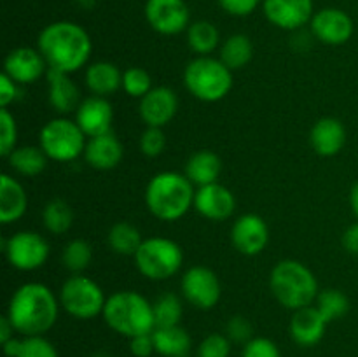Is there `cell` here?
<instances>
[{
    "label": "cell",
    "instance_id": "8d00e7d4",
    "mask_svg": "<svg viewBox=\"0 0 358 357\" xmlns=\"http://www.w3.org/2000/svg\"><path fill=\"white\" fill-rule=\"evenodd\" d=\"M122 90L131 98H143L152 90V77L142 66H129L122 72Z\"/></svg>",
    "mask_w": 358,
    "mask_h": 357
},
{
    "label": "cell",
    "instance_id": "9a60e30c",
    "mask_svg": "<svg viewBox=\"0 0 358 357\" xmlns=\"http://www.w3.org/2000/svg\"><path fill=\"white\" fill-rule=\"evenodd\" d=\"M48 70V63L37 48L21 46L7 52L3 59V74L21 86L37 83Z\"/></svg>",
    "mask_w": 358,
    "mask_h": 357
},
{
    "label": "cell",
    "instance_id": "4316f807",
    "mask_svg": "<svg viewBox=\"0 0 358 357\" xmlns=\"http://www.w3.org/2000/svg\"><path fill=\"white\" fill-rule=\"evenodd\" d=\"M156 354L163 357H185L191 350V336L182 326L156 328L152 331Z\"/></svg>",
    "mask_w": 358,
    "mask_h": 357
},
{
    "label": "cell",
    "instance_id": "7bdbcfd3",
    "mask_svg": "<svg viewBox=\"0 0 358 357\" xmlns=\"http://www.w3.org/2000/svg\"><path fill=\"white\" fill-rule=\"evenodd\" d=\"M224 13L236 18H245L254 13L264 0H217Z\"/></svg>",
    "mask_w": 358,
    "mask_h": 357
},
{
    "label": "cell",
    "instance_id": "603a6c76",
    "mask_svg": "<svg viewBox=\"0 0 358 357\" xmlns=\"http://www.w3.org/2000/svg\"><path fill=\"white\" fill-rule=\"evenodd\" d=\"M48 100L52 111L62 115L76 112L83 102L79 88L72 80L70 74L58 72V70H48Z\"/></svg>",
    "mask_w": 358,
    "mask_h": 357
},
{
    "label": "cell",
    "instance_id": "f6af8a7d",
    "mask_svg": "<svg viewBox=\"0 0 358 357\" xmlns=\"http://www.w3.org/2000/svg\"><path fill=\"white\" fill-rule=\"evenodd\" d=\"M129 350H131L133 357H150L156 352V345H154L152 332H147V335L135 336V338H129Z\"/></svg>",
    "mask_w": 358,
    "mask_h": 357
},
{
    "label": "cell",
    "instance_id": "d590c367",
    "mask_svg": "<svg viewBox=\"0 0 358 357\" xmlns=\"http://www.w3.org/2000/svg\"><path fill=\"white\" fill-rule=\"evenodd\" d=\"M313 304L320 310V314L324 315L327 322L338 321V318L345 317L350 310L348 296L339 289L320 290Z\"/></svg>",
    "mask_w": 358,
    "mask_h": 357
},
{
    "label": "cell",
    "instance_id": "8992f818",
    "mask_svg": "<svg viewBox=\"0 0 358 357\" xmlns=\"http://www.w3.org/2000/svg\"><path fill=\"white\" fill-rule=\"evenodd\" d=\"M184 84L189 93L206 104L226 98L233 88V70L220 58L196 56L184 70Z\"/></svg>",
    "mask_w": 358,
    "mask_h": 357
},
{
    "label": "cell",
    "instance_id": "f546056e",
    "mask_svg": "<svg viewBox=\"0 0 358 357\" xmlns=\"http://www.w3.org/2000/svg\"><path fill=\"white\" fill-rule=\"evenodd\" d=\"M219 58L231 70H240L247 66L254 58V44L245 34H233L220 44Z\"/></svg>",
    "mask_w": 358,
    "mask_h": 357
},
{
    "label": "cell",
    "instance_id": "1f68e13d",
    "mask_svg": "<svg viewBox=\"0 0 358 357\" xmlns=\"http://www.w3.org/2000/svg\"><path fill=\"white\" fill-rule=\"evenodd\" d=\"M108 247L121 255H135L138 247L142 245L143 237L136 226L128 220H119L108 230L107 234Z\"/></svg>",
    "mask_w": 358,
    "mask_h": 357
},
{
    "label": "cell",
    "instance_id": "83f0119b",
    "mask_svg": "<svg viewBox=\"0 0 358 357\" xmlns=\"http://www.w3.org/2000/svg\"><path fill=\"white\" fill-rule=\"evenodd\" d=\"M6 160L17 175L35 177L45 170L49 158L41 146H21L16 147Z\"/></svg>",
    "mask_w": 358,
    "mask_h": 357
},
{
    "label": "cell",
    "instance_id": "9c48e42d",
    "mask_svg": "<svg viewBox=\"0 0 358 357\" xmlns=\"http://www.w3.org/2000/svg\"><path fill=\"white\" fill-rule=\"evenodd\" d=\"M58 298L63 310L79 321H91L101 315L107 303L103 289L83 273L69 276L63 282Z\"/></svg>",
    "mask_w": 358,
    "mask_h": 357
},
{
    "label": "cell",
    "instance_id": "ab89813d",
    "mask_svg": "<svg viewBox=\"0 0 358 357\" xmlns=\"http://www.w3.org/2000/svg\"><path fill=\"white\" fill-rule=\"evenodd\" d=\"M138 144L142 154H145L147 158H157L164 153L168 142L163 128H150V126H147V130L140 136Z\"/></svg>",
    "mask_w": 358,
    "mask_h": 357
},
{
    "label": "cell",
    "instance_id": "681fc988",
    "mask_svg": "<svg viewBox=\"0 0 358 357\" xmlns=\"http://www.w3.org/2000/svg\"><path fill=\"white\" fill-rule=\"evenodd\" d=\"M77 4H79L80 7H84V9H91V7L96 4V0H76Z\"/></svg>",
    "mask_w": 358,
    "mask_h": 357
},
{
    "label": "cell",
    "instance_id": "b9f144b4",
    "mask_svg": "<svg viewBox=\"0 0 358 357\" xmlns=\"http://www.w3.org/2000/svg\"><path fill=\"white\" fill-rule=\"evenodd\" d=\"M241 357H282L278 345L266 336H254L247 345H243Z\"/></svg>",
    "mask_w": 358,
    "mask_h": 357
},
{
    "label": "cell",
    "instance_id": "484cf974",
    "mask_svg": "<svg viewBox=\"0 0 358 357\" xmlns=\"http://www.w3.org/2000/svg\"><path fill=\"white\" fill-rule=\"evenodd\" d=\"M185 175L196 188L219 182L222 174V160L210 149H201L192 154L185 163Z\"/></svg>",
    "mask_w": 358,
    "mask_h": 357
},
{
    "label": "cell",
    "instance_id": "d4e9b609",
    "mask_svg": "<svg viewBox=\"0 0 358 357\" xmlns=\"http://www.w3.org/2000/svg\"><path fill=\"white\" fill-rule=\"evenodd\" d=\"M84 80H86V86L91 94L107 98L108 94L115 93L122 86V72L112 62L101 59V62L87 65Z\"/></svg>",
    "mask_w": 358,
    "mask_h": 357
},
{
    "label": "cell",
    "instance_id": "d6986e66",
    "mask_svg": "<svg viewBox=\"0 0 358 357\" xmlns=\"http://www.w3.org/2000/svg\"><path fill=\"white\" fill-rule=\"evenodd\" d=\"M76 121L80 126L86 136H98L103 133L112 132V121H114V108L110 102L105 97H91L83 98L76 111Z\"/></svg>",
    "mask_w": 358,
    "mask_h": 357
},
{
    "label": "cell",
    "instance_id": "ee69618b",
    "mask_svg": "<svg viewBox=\"0 0 358 357\" xmlns=\"http://www.w3.org/2000/svg\"><path fill=\"white\" fill-rule=\"evenodd\" d=\"M20 97L21 84H17L16 80H13L9 76L2 72V76H0V107L9 108V105L20 100Z\"/></svg>",
    "mask_w": 358,
    "mask_h": 357
},
{
    "label": "cell",
    "instance_id": "e0dca14e",
    "mask_svg": "<svg viewBox=\"0 0 358 357\" xmlns=\"http://www.w3.org/2000/svg\"><path fill=\"white\" fill-rule=\"evenodd\" d=\"M178 111V97L171 88L154 86L140 98V118L150 128H164Z\"/></svg>",
    "mask_w": 358,
    "mask_h": 357
},
{
    "label": "cell",
    "instance_id": "8fae6325",
    "mask_svg": "<svg viewBox=\"0 0 358 357\" xmlns=\"http://www.w3.org/2000/svg\"><path fill=\"white\" fill-rule=\"evenodd\" d=\"M180 290L184 300L198 310H212L222 296V286L217 273L201 265L185 270Z\"/></svg>",
    "mask_w": 358,
    "mask_h": 357
},
{
    "label": "cell",
    "instance_id": "7dc6e473",
    "mask_svg": "<svg viewBox=\"0 0 358 357\" xmlns=\"http://www.w3.org/2000/svg\"><path fill=\"white\" fill-rule=\"evenodd\" d=\"M14 332H16V329L13 328V324H10V321L7 318V315H2V317H0V343H6L9 342L10 338H14Z\"/></svg>",
    "mask_w": 358,
    "mask_h": 357
},
{
    "label": "cell",
    "instance_id": "ffe728a7",
    "mask_svg": "<svg viewBox=\"0 0 358 357\" xmlns=\"http://www.w3.org/2000/svg\"><path fill=\"white\" fill-rule=\"evenodd\" d=\"M329 322L315 304L299 308L292 314L289 324L290 338L299 346H313L324 338Z\"/></svg>",
    "mask_w": 358,
    "mask_h": 357
},
{
    "label": "cell",
    "instance_id": "e575fe53",
    "mask_svg": "<svg viewBox=\"0 0 358 357\" xmlns=\"http://www.w3.org/2000/svg\"><path fill=\"white\" fill-rule=\"evenodd\" d=\"M156 328H168V326H180L184 307L182 300L173 293H164L152 303Z\"/></svg>",
    "mask_w": 358,
    "mask_h": 357
},
{
    "label": "cell",
    "instance_id": "ac0fdd59",
    "mask_svg": "<svg viewBox=\"0 0 358 357\" xmlns=\"http://www.w3.org/2000/svg\"><path fill=\"white\" fill-rule=\"evenodd\" d=\"M194 209L208 220H226L234 214L236 198L229 188L213 182L196 189Z\"/></svg>",
    "mask_w": 358,
    "mask_h": 357
},
{
    "label": "cell",
    "instance_id": "4fadbf2b",
    "mask_svg": "<svg viewBox=\"0 0 358 357\" xmlns=\"http://www.w3.org/2000/svg\"><path fill=\"white\" fill-rule=\"evenodd\" d=\"M310 30L317 41L327 46H343L352 38L355 24L346 10L325 7L317 10L310 21Z\"/></svg>",
    "mask_w": 358,
    "mask_h": 357
},
{
    "label": "cell",
    "instance_id": "ba28073f",
    "mask_svg": "<svg viewBox=\"0 0 358 357\" xmlns=\"http://www.w3.org/2000/svg\"><path fill=\"white\" fill-rule=\"evenodd\" d=\"M86 142V133L80 130L76 119L66 115L48 121L38 133V146L49 160L58 163H72L77 158L84 156Z\"/></svg>",
    "mask_w": 358,
    "mask_h": 357
},
{
    "label": "cell",
    "instance_id": "277c9868",
    "mask_svg": "<svg viewBox=\"0 0 358 357\" xmlns=\"http://www.w3.org/2000/svg\"><path fill=\"white\" fill-rule=\"evenodd\" d=\"M101 317L112 331L128 340L156 329L152 303L136 290H117L108 296Z\"/></svg>",
    "mask_w": 358,
    "mask_h": 357
},
{
    "label": "cell",
    "instance_id": "c3c4849f",
    "mask_svg": "<svg viewBox=\"0 0 358 357\" xmlns=\"http://www.w3.org/2000/svg\"><path fill=\"white\" fill-rule=\"evenodd\" d=\"M350 206H352V212L355 214L358 219V181L350 189Z\"/></svg>",
    "mask_w": 358,
    "mask_h": 357
},
{
    "label": "cell",
    "instance_id": "2e32d148",
    "mask_svg": "<svg viewBox=\"0 0 358 357\" xmlns=\"http://www.w3.org/2000/svg\"><path fill=\"white\" fill-rule=\"evenodd\" d=\"M266 20L276 28L296 31L313 18V0H264Z\"/></svg>",
    "mask_w": 358,
    "mask_h": 357
},
{
    "label": "cell",
    "instance_id": "7c38bea8",
    "mask_svg": "<svg viewBox=\"0 0 358 357\" xmlns=\"http://www.w3.org/2000/svg\"><path fill=\"white\" fill-rule=\"evenodd\" d=\"M145 20L161 35H178L191 24V10L185 0H147Z\"/></svg>",
    "mask_w": 358,
    "mask_h": 357
},
{
    "label": "cell",
    "instance_id": "7a4b0ae2",
    "mask_svg": "<svg viewBox=\"0 0 358 357\" xmlns=\"http://www.w3.org/2000/svg\"><path fill=\"white\" fill-rule=\"evenodd\" d=\"M59 298L41 282L17 287L7 304V318L21 336H44L51 331L59 315Z\"/></svg>",
    "mask_w": 358,
    "mask_h": 357
},
{
    "label": "cell",
    "instance_id": "7402d4cb",
    "mask_svg": "<svg viewBox=\"0 0 358 357\" xmlns=\"http://www.w3.org/2000/svg\"><path fill=\"white\" fill-rule=\"evenodd\" d=\"M310 142L318 156H336V154L341 153L346 144L345 125L336 118L318 119L310 132Z\"/></svg>",
    "mask_w": 358,
    "mask_h": 357
},
{
    "label": "cell",
    "instance_id": "f907efd6",
    "mask_svg": "<svg viewBox=\"0 0 358 357\" xmlns=\"http://www.w3.org/2000/svg\"><path fill=\"white\" fill-rule=\"evenodd\" d=\"M93 357H110L107 352H96Z\"/></svg>",
    "mask_w": 358,
    "mask_h": 357
},
{
    "label": "cell",
    "instance_id": "30bf717a",
    "mask_svg": "<svg viewBox=\"0 0 358 357\" xmlns=\"http://www.w3.org/2000/svg\"><path fill=\"white\" fill-rule=\"evenodd\" d=\"M7 262L20 272H35L49 258V244L37 231H17L3 240Z\"/></svg>",
    "mask_w": 358,
    "mask_h": 357
},
{
    "label": "cell",
    "instance_id": "f35d334b",
    "mask_svg": "<svg viewBox=\"0 0 358 357\" xmlns=\"http://www.w3.org/2000/svg\"><path fill=\"white\" fill-rule=\"evenodd\" d=\"M231 340L222 332H212L205 336L198 345V357H229Z\"/></svg>",
    "mask_w": 358,
    "mask_h": 357
},
{
    "label": "cell",
    "instance_id": "f1b7e54d",
    "mask_svg": "<svg viewBox=\"0 0 358 357\" xmlns=\"http://www.w3.org/2000/svg\"><path fill=\"white\" fill-rule=\"evenodd\" d=\"M7 357H59L56 346L45 336H21L2 343Z\"/></svg>",
    "mask_w": 358,
    "mask_h": 357
},
{
    "label": "cell",
    "instance_id": "bcb514c9",
    "mask_svg": "<svg viewBox=\"0 0 358 357\" xmlns=\"http://www.w3.org/2000/svg\"><path fill=\"white\" fill-rule=\"evenodd\" d=\"M343 247L350 252V254L358 255V220L353 223L352 226L346 227L343 233Z\"/></svg>",
    "mask_w": 358,
    "mask_h": 357
},
{
    "label": "cell",
    "instance_id": "cb8c5ba5",
    "mask_svg": "<svg viewBox=\"0 0 358 357\" xmlns=\"http://www.w3.org/2000/svg\"><path fill=\"white\" fill-rule=\"evenodd\" d=\"M28 196L23 184L13 175L0 177V223L13 224L27 214Z\"/></svg>",
    "mask_w": 358,
    "mask_h": 357
},
{
    "label": "cell",
    "instance_id": "52a82bcc",
    "mask_svg": "<svg viewBox=\"0 0 358 357\" xmlns=\"http://www.w3.org/2000/svg\"><path fill=\"white\" fill-rule=\"evenodd\" d=\"M135 266L145 279L163 282L177 275L184 262V252L175 240L164 237L143 238L142 245L133 255Z\"/></svg>",
    "mask_w": 358,
    "mask_h": 357
},
{
    "label": "cell",
    "instance_id": "3957f363",
    "mask_svg": "<svg viewBox=\"0 0 358 357\" xmlns=\"http://www.w3.org/2000/svg\"><path fill=\"white\" fill-rule=\"evenodd\" d=\"M196 186L180 172H159L145 188V205L156 219L173 223L194 209Z\"/></svg>",
    "mask_w": 358,
    "mask_h": 357
},
{
    "label": "cell",
    "instance_id": "44dd1931",
    "mask_svg": "<svg viewBox=\"0 0 358 357\" xmlns=\"http://www.w3.org/2000/svg\"><path fill=\"white\" fill-rule=\"evenodd\" d=\"M122 156H124V149H122L121 140L112 132L87 139L84 160L94 170H112L121 163Z\"/></svg>",
    "mask_w": 358,
    "mask_h": 357
},
{
    "label": "cell",
    "instance_id": "d6a6232c",
    "mask_svg": "<svg viewBox=\"0 0 358 357\" xmlns=\"http://www.w3.org/2000/svg\"><path fill=\"white\" fill-rule=\"evenodd\" d=\"M42 224L52 234H65L73 224L72 206L62 198H52L42 210Z\"/></svg>",
    "mask_w": 358,
    "mask_h": 357
},
{
    "label": "cell",
    "instance_id": "5bb4252c",
    "mask_svg": "<svg viewBox=\"0 0 358 357\" xmlns=\"http://www.w3.org/2000/svg\"><path fill=\"white\" fill-rule=\"evenodd\" d=\"M233 247L243 255H257L268 247L269 227L257 214H243L231 227Z\"/></svg>",
    "mask_w": 358,
    "mask_h": 357
},
{
    "label": "cell",
    "instance_id": "836d02e7",
    "mask_svg": "<svg viewBox=\"0 0 358 357\" xmlns=\"http://www.w3.org/2000/svg\"><path fill=\"white\" fill-rule=\"evenodd\" d=\"M91 261H93V247L90 241L76 238L63 247L62 262L72 275L83 273L91 265Z\"/></svg>",
    "mask_w": 358,
    "mask_h": 357
},
{
    "label": "cell",
    "instance_id": "4dcf8cb0",
    "mask_svg": "<svg viewBox=\"0 0 358 357\" xmlns=\"http://www.w3.org/2000/svg\"><path fill=\"white\" fill-rule=\"evenodd\" d=\"M185 31L189 48L196 56H210L217 48H220V31L212 21H192Z\"/></svg>",
    "mask_w": 358,
    "mask_h": 357
},
{
    "label": "cell",
    "instance_id": "60d3db41",
    "mask_svg": "<svg viewBox=\"0 0 358 357\" xmlns=\"http://www.w3.org/2000/svg\"><path fill=\"white\" fill-rule=\"evenodd\" d=\"M226 336L231 340V343L247 345L254 338V328H252L250 321L245 318L243 315H234V317L227 321Z\"/></svg>",
    "mask_w": 358,
    "mask_h": 357
},
{
    "label": "cell",
    "instance_id": "5b68a950",
    "mask_svg": "<svg viewBox=\"0 0 358 357\" xmlns=\"http://www.w3.org/2000/svg\"><path fill=\"white\" fill-rule=\"evenodd\" d=\"M269 289L282 307L292 312L313 304L320 293L315 273L297 259H283L273 266Z\"/></svg>",
    "mask_w": 358,
    "mask_h": 357
},
{
    "label": "cell",
    "instance_id": "74e56055",
    "mask_svg": "<svg viewBox=\"0 0 358 357\" xmlns=\"http://www.w3.org/2000/svg\"><path fill=\"white\" fill-rule=\"evenodd\" d=\"M17 142V125L16 118L9 108H0V154L3 158L9 156L16 149Z\"/></svg>",
    "mask_w": 358,
    "mask_h": 357
},
{
    "label": "cell",
    "instance_id": "6da1fadb",
    "mask_svg": "<svg viewBox=\"0 0 358 357\" xmlns=\"http://www.w3.org/2000/svg\"><path fill=\"white\" fill-rule=\"evenodd\" d=\"M37 49L44 56L49 70L73 74L87 65L93 42L80 24L73 21H55L41 30Z\"/></svg>",
    "mask_w": 358,
    "mask_h": 357
}]
</instances>
